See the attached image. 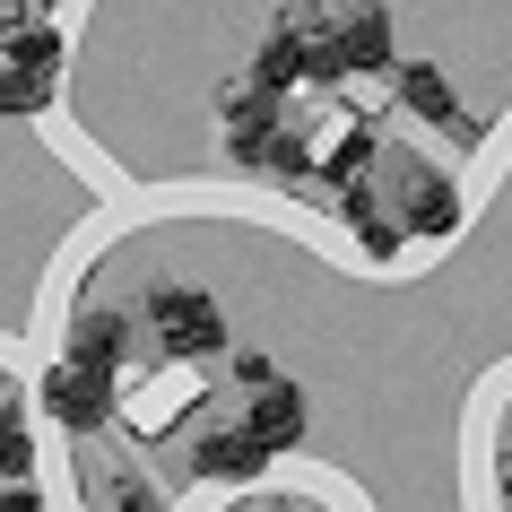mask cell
<instances>
[{
	"label": "cell",
	"mask_w": 512,
	"mask_h": 512,
	"mask_svg": "<svg viewBox=\"0 0 512 512\" xmlns=\"http://www.w3.org/2000/svg\"><path fill=\"white\" fill-rule=\"evenodd\" d=\"M278 374V365H270V356H261V348H235V382H243V391H261V382H270Z\"/></svg>",
	"instance_id": "obj_17"
},
{
	"label": "cell",
	"mask_w": 512,
	"mask_h": 512,
	"mask_svg": "<svg viewBox=\"0 0 512 512\" xmlns=\"http://www.w3.org/2000/svg\"><path fill=\"white\" fill-rule=\"evenodd\" d=\"M391 44H400V35H391V9H382V0H348V9H339V18H330V53H339V79H356V70H391Z\"/></svg>",
	"instance_id": "obj_2"
},
{
	"label": "cell",
	"mask_w": 512,
	"mask_h": 512,
	"mask_svg": "<svg viewBox=\"0 0 512 512\" xmlns=\"http://www.w3.org/2000/svg\"><path fill=\"white\" fill-rule=\"evenodd\" d=\"M27 9H61V0H27Z\"/></svg>",
	"instance_id": "obj_22"
},
{
	"label": "cell",
	"mask_w": 512,
	"mask_h": 512,
	"mask_svg": "<svg viewBox=\"0 0 512 512\" xmlns=\"http://www.w3.org/2000/svg\"><path fill=\"white\" fill-rule=\"evenodd\" d=\"M44 417H53L61 434H96L113 417V382L105 374H87V365H70L61 356L53 374H44Z\"/></svg>",
	"instance_id": "obj_5"
},
{
	"label": "cell",
	"mask_w": 512,
	"mask_h": 512,
	"mask_svg": "<svg viewBox=\"0 0 512 512\" xmlns=\"http://www.w3.org/2000/svg\"><path fill=\"white\" fill-rule=\"evenodd\" d=\"M235 434H243L261 460L296 452V443H304V391H296L287 374H270L261 391H252V408H243V426H235Z\"/></svg>",
	"instance_id": "obj_3"
},
{
	"label": "cell",
	"mask_w": 512,
	"mask_h": 512,
	"mask_svg": "<svg viewBox=\"0 0 512 512\" xmlns=\"http://www.w3.org/2000/svg\"><path fill=\"white\" fill-rule=\"evenodd\" d=\"M400 183V235H417V243H443V235H460V191L434 174V165H408V174H391Z\"/></svg>",
	"instance_id": "obj_4"
},
{
	"label": "cell",
	"mask_w": 512,
	"mask_h": 512,
	"mask_svg": "<svg viewBox=\"0 0 512 512\" xmlns=\"http://www.w3.org/2000/svg\"><path fill=\"white\" fill-rule=\"evenodd\" d=\"M27 27V0H0V35H18Z\"/></svg>",
	"instance_id": "obj_19"
},
{
	"label": "cell",
	"mask_w": 512,
	"mask_h": 512,
	"mask_svg": "<svg viewBox=\"0 0 512 512\" xmlns=\"http://www.w3.org/2000/svg\"><path fill=\"white\" fill-rule=\"evenodd\" d=\"M191 469H200L209 486H243L252 469H261V452H252L235 426H200V434H191Z\"/></svg>",
	"instance_id": "obj_8"
},
{
	"label": "cell",
	"mask_w": 512,
	"mask_h": 512,
	"mask_svg": "<svg viewBox=\"0 0 512 512\" xmlns=\"http://www.w3.org/2000/svg\"><path fill=\"white\" fill-rule=\"evenodd\" d=\"M27 460H35V443H27V417L0 400V486H27Z\"/></svg>",
	"instance_id": "obj_13"
},
{
	"label": "cell",
	"mask_w": 512,
	"mask_h": 512,
	"mask_svg": "<svg viewBox=\"0 0 512 512\" xmlns=\"http://www.w3.org/2000/svg\"><path fill=\"white\" fill-rule=\"evenodd\" d=\"M365 165H374V122H348V139H339L330 157H313V183L348 191V183H365Z\"/></svg>",
	"instance_id": "obj_11"
},
{
	"label": "cell",
	"mask_w": 512,
	"mask_h": 512,
	"mask_svg": "<svg viewBox=\"0 0 512 512\" xmlns=\"http://www.w3.org/2000/svg\"><path fill=\"white\" fill-rule=\"evenodd\" d=\"M9 70H27V79H53V70H61V27L27 18V27L9 35Z\"/></svg>",
	"instance_id": "obj_12"
},
{
	"label": "cell",
	"mask_w": 512,
	"mask_h": 512,
	"mask_svg": "<svg viewBox=\"0 0 512 512\" xmlns=\"http://www.w3.org/2000/svg\"><path fill=\"white\" fill-rule=\"evenodd\" d=\"M70 365H87V374H122L131 365V322L113 313V304H87L79 322H70Z\"/></svg>",
	"instance_id": "obj_7"
},
{
	"label": "cell",
	"mask_w": 512,
	"mask_h": 512,
	"mask_svg": "<svg viewBox=\"0 0 512 512\" xmlns=\"http://www.w3.org/2000/svg\"><path fill=\"white\" fill-rule=\"evenodd\" d=\"M53 79H27V70H0V113H44Z\"/></svg>",
	"instance_id": "obj_15"
},
{
	"label": "cell",
	"mask_w": 512,
	"mask_h": 512,
	"mask_svg": "<svg viewBox=\"0 0 512 512\" xmlns=\"http://www.w3.org/2000/svg\"><path fill=\"white\" fill-rule=\"evenodd\" d=\"M217 113H226V131H278V96L252 79V70H243V79H226Z\"/></svg>",
	"instance_id": "obj_10"
},
{
	"label": "cell",
	"mask_w": 512,
	"mask_h": 512,
	"mask_svg": "<svg viewBox=\"0 0 512 512\" xmlns=\"http://www.w3.org/2000/svg\"><path fill=\"white\" fill-rule=\"evenodd\" d=\"M261 512H322V504H304V495H270Z\"/></svg>",
	"instance_id": "obj_20"
},
{
	"label": "cell",
	"mask_w": 512,
	"mask_h": 512,
	"mask_svg": "<svg viewBox=\"0 0 512 512\" xmlns=\"http://www.w3.org/2000/svg\"><path fill=\"white\" fill-rule=\"evenodd\" d=\"M96 504H105V512H165V495L148 478H105V486H96Z\"/></svg>",
	"instance_id": "obj_14"
},
{
	"label": "cell",
	"mask_w": 512,
	"mask_h": 512,
	"mask_svg": "<svg viewBox=\"0 0 512 512\" xmlns=\"http://www.w3.org/2000/svg\"><path fill=\"white\" fill-rule=\"evenodd\" d=\"M148 330H157L165 356H226V313H217V296H200V287H183V278H165V287H148Z\"/></svg>",
	"instance_id": "obj_1"
},
{
	"label": "cell",
	"mask_w": 512,
	"mask_h": 512,
	"mask_svg": "<svg viewBox=\"0 0 512 512\" xmlns=\"http://www.w3.org/2000/svg\"><path fill=\"white\" fill-rule=\"evenodd\" d=\"M0 512H44V495L35 486H0Z\"/></svg>",
	"instance_id": "obj_18"
},
{
	"label": "cell",
	"mask_w": 512,
	"mask_h": 512,
	"mask_svg": "<svg viewBox=\"0 0 512 512\" xmlns=\"http://www.w3.org/2000/svg\"><path fill=\"white\" fill-rule=\"evenodd\" d=\"M356 243H365V252H374V261H400V252H408V235H400V226H391V217H356Z\"/></svg>",
	"instance_id": "obj_16"
},
{
	"label": "cell",
	"mask_w": 512,
	"mask_h": 512,
	"mask_svg": "<svg viewBox=\"0 0 512 512\" xmlns=\"http://www.w3.org/2000/svg\"><path fill=\"white\" fill-rule=\"evenodd\" d=\"M495 486L512 495V434H504V460H495Z\"/></svg>",
	"instance_id": "obj_21"
},
{
	"label": "cell",
	"mask_w": 512,
	"mask_h": 512,
	"mask_svg": "<svg viewBox=\"0 0 512 512\" xmlns=\"http://www.w3.org/2000/svg\"><path fill=\"white\" fill-rule=\"evenodd\" d=\"M252 79L270 87V96H287V87L304 79V27H296V9H287V18L270 27V44L252 53Z\"/></svg>",
	"instance_id": "obj_9"
},
{
	"label": "cell",
	"mask_w": 512,
	"mask_h": 512,
	"mask_svg": "<svg viewBox=\"0 0 512 512\" xmlns=\"http://www.w3.org/2000/svg\"><path fill=\"white\" fill-rule=\"evenodd\" d=\"M391 87H400V105H408V113H426L434 131H452V139H478V113H460L452 79H443L434 61H391Z\"/></svg>",
	"instance_id": "obj_6"
}]
</instances>
